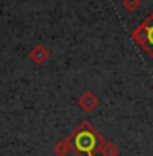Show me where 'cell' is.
<instances>
[{
    "label": "cell",
    "mask_w": 153,
    "mask_h": 156,
    "mask_svg": "<svg viewBox=\"0 0 153 156\" xmlns=\"http://www.w3.org/2000/svg\"><path fill=\"white\" fill-rule=\"evenodd\" d=\"M104 138L96 132L89 123H82L76 130L74 135V150L79 156H94L100 151L104 145Z\"/></svg>",
    "instance_id": "6da1fadb"
},
{
    "label": "cell",
    "mask_w": 153,
    "mask_h": 156,
    "mask_svg": "<svg viewBox=\"0 0 153 156\" xmlns=\"http://www.w3.org/2000/svg\"><path fill=\"white\" fill-rule=\"evenodd\" d=\"M122 5H124L125 10L135 12L140 8V5H142V0H122Z\"/></svg>",
    "instance_id": "5b68a950"
},
{
    "label": "cell",
    "mask_w": 153,
    "mask_h": 156,
    "mask_svg": "<svg viewBox=\"0 0 153 156\" xmlns=\"http://www.w3.org/2000/svg\"><path fill=\"white\" fill-rule=\"evenodd\" d=\"M132 40L142 46L153 59V12L132 31Z\"/></svg>",
    "instance_id": "7a4b0ae2"
},
{
    "label": "cell",
    "mask_w": 153,
    "mask_h": 156,
    "mask_svg": "<svg viewBox=\"0 0 153 156\" xmlns=\"http://www.w3.org/2000/svg\"><path fill=\"white\" fill-rule=\"evenodd\" d=\"M100 153H102V156H117L118 150L114 143L104 141V145H102V148H100Z\"/></svg>",
    "instance_id": "277c9868"
},
{
    "label": "cell",
    "mask_w": 153,
    "mask_h": 156,
    "mask_svg": "<svg viewBox=\"0 0 153 156\" xmlns=\"http://www.w3.org/2000/svg\"><path fill=\"white\" fill-rule=\"evenodd\" d=\"M79 104H81V107H82L86 112H91V110H94V108L97 107L99 100H97V97H96L94 94H91V92H86V94L81 97Z\"/></svg>",
    "instance_id": "3957f363"
}]
</instances>
